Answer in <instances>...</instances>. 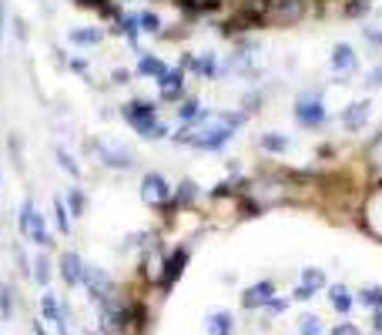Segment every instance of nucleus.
Instances as JSON below:
<instances>
[{
    "label": "nucleus",
    "instance_id": "f257e3e1",
    "mask_svg": "<svg viewBox=\"0 0 382 335\" xmlns=\"http://www.w3.org/2000/svg\"><path fill=\"white\" fill-rule=\"evenodd\" d=\"M17 228H21V235H24L34 248H44V252H47V248L54 245L51 225L40 215V208L34 198H24V201H21V208H17Z\"/></svg>",
    "mask_w": 382,
    "mask_h": 335
},
{
    "label": "nucleus",
    "instance_id": "f03ea898",
    "mask_svg": "<svg viewBox=\"0 0 382 335\" xmlns=\"http://www.w3.org/2000/svg\"><path fill=\"white\" fill-rule=\"evenodd\" d=\"M84 151L94 155L104 168H111V171H134V165H138V158H134L131 148H125V144H117V141H108V138H88L84 141Z\"/></svg>",
    "mask_w": 382,
    "mask_h": 335
},
{
    "label": "nucleus",
    "instance_id": "7ed1b4c3",
    "mask_svg": "<svg viewBox=\"0 0 382 335\" xmlns=\"http://www.w3.org/2000/svg\"><path fill=\"white\" fill-rule=\"evenodd\" d=\"M295 124L306 131H318L322 124H325V117H329V111H325V101H322V90L318 88H308L302 90L299 98H295Z\"/></svg>",
    "mask_w": 382,
    "mask_h": 335
},
{
    "label": "nucleus",
    "instance_id": "20e7f679",
    "mask_svg": "<svg viewBox=\"0 0 382 335\" xmlns=\"http://www.w3.org/2000/svg\"><path fill=\"white\" fill-rule=\"evenodd\" d=\"M171 194H175V188L168 184V178L161 171H144L141 175V198H144V205L168 208L171 205Z\"/></svg>",
    "mask_w": 382,
    "mask_h": 335
},
{
    "label": "nucleus",
    "instance_id": "39448f33",
    "mask_svg": "<svg viewBox=\"0 0 382 335\" xmlns=\"http://www.w3.org/2000/svg\"><path fill=\"white\" fill-rule=\"evenodd\" d=\"M84 288H88V295L98 302V305H108V302H115V278L101 269V265H84Z\"/></svg>",
    "mask_w": 382,
    "mask_h": 335
},
{
    "label": "nucleus",
    "instance_id": "423d86ee",
    "mask_svg": "<svg viewBox=\"0 0 382 335\" xmlns=\"http://www.w3.org/2000/svg\"><path fill=\"white\" fill-rule=\"evenodd\" d=\"M178 67H185V74H195L202 81H215L221 78V61L215 51H202V54H185L178 61Z\"/></svg>",
    "mask_w": 382,
    "mask_h": 335
},
{
    "label": "nucleus",
    "instance_id": "0eeeda50",
    "mask_svg": "<svg viewBox=\"0 0 382 335\" xmlns=\"http://www.w3.org/2000/svg\"><path fill=\"white\" fill-rule=\"evenodd\" d=\"M188 74H185V67H168L161 78L154 81L158 84V104H178L185 98V84H188Z\"/></svg>",
    "mask_w": 382,
    "mask_h": 335
},
{
    "label": "nucleus",
    "instance_id": "6e6552de",
    "mask_svg": "<svg viewBox=\"0 0 382 335\" xmlns=\"http://www.w3.org/2000/svg\"><path fill=\"white\" fill-rule=\"evenodd\" d=\"M121 117H125V124L131 131L141 128V124H148V121H154L158 114V101H151V98H131V101L121 104Z\"/></svg>",
    "mask_w": 382,
    "mask_h": 335
},
{
    "label": "nucleus",
    "instance_id": "1a4fd4ad",
    "mask_svg": "<svg viewBox=\"0 0 382 335\" xmlns=\"http://www.w3.org/2000/svg\"><path fill=\"white\" fill-rule=\"evenodd\" d=\"M369 117H372V101H352L349 107H342L339 124H342V131H349V134H359V131L369 124Z\"/></svg>",
    "mask_w": 382,
    "mask_h": 335
},
{
    "label": "nucleus",
    "instance_id": "9d476101",
    "mask_svg": "<svg viewBox=\"0 0 382 335\" xmlns=\"http://www.w3.org/2000/svg\"><path fill=\"white\" fill-rule=\"evenodd\" d=\"M57 275L64 278V285L67 288H77V285H84V258L77 255V252H61V258H57Z\"/></svg>",
    "mask_w": 382,
    "mask_h": 335
},
{
    "label": "nucleus",
    "instance_id": "9b49d317",
    "mask_svg": "<svg viewBox=\"0 0 382 335\" xmlns=\"http://www.w3.org/2000/svg\"><path fill=\"white\" fill-rule=\"evenodd\" d=\"M104 37H108V30L98 24H88V27H71L67 30V44L71 47H81V51H91V47H101Z\"/></svg>",
    "mask_w": 382,
    "mask_h": 335
},
{
    "label": "nucleus",
    "instance_id": "f8f14e48",
    "mask_svg": "<svg viewBox=\"0 0 382 335\" xmlns=\"http://www.w3.org/2000/svg\"><path fill=\"white\" fill-rule=\"evenodd\" d=\"M188 258H191L188 248H175V252L165 258V265H161V288H171V285H175L181 275H185Z\"/></svg>",
    "mask_w": 382,
    "mask_h": 335
},
{
    "label": "nucleus",
    "instance_id": "ddd939ff",
    "mask_svg": "<svg viewBox=\"0 0 382 335\" xmlns=\"http://www.w3.org/2000/svg\"><path fill=\"white\" fill-rule=\"evenodd\" d=\"M332 71L342 74V78H349V74L359 71V54L352 51V44H335L332 47Z\"/></svg>",
    "mask_w": 382,
    "mask_h": 335
},
{
    "label": "nucleus",
    "instance_id": "4468645a",
    "mask_svg": "<svg viewBox=\"0 0 382 335\" xmlns=\"http://www.w3.org/2000/svg\"><path fill=\"white\" fill-rule=\"evenodd\" d=\"M275 298V282H255L252 288H245V295H242V305L245 309H265L268 302Z\"/></svg>",
    "mask_w": 382,
    "mask_h": 335
},
{
    "label": "nucleus",
    "instance_id": "2eb2a0df",
    "mask_svg": "<svg viewBox=\"0 0 382 335\" xmlns=\"http://www.w3.org/2000/svg\"><path fill=\"white\" fill-rule=\"evenodd\" d=\"M168 71V64L158 57V54H151V51H138V64H134V74L138 78H144V81H158L161 74Z\"/></svg>",
    "mask_w": 382,
    "mask_h": 335
},
{
    "label": "nucleus",
    "instance_id": "dca6fc26",
    "mask_svg": "<svg viewBox=\"0 0 382 335\" xmlns=\"http://www.w3.org/2000/svg\"><path fill=\"white\" fill-rule=\"evenodd\" d=\"M318 288H325V271L322 269H302V285L295 288L292 295L299 298V302H308Z\"/></svg>",
    "mask_w": 382,
    "mask_h": 335
},
{
    "label": "nucleus",
    "instance_id": "f3484780",
    "mask_svg": "<svg viewBox=\"0 0 382 335\" xmlns=\"http://www.w3.org/2000/svg\"><path fill=\"white\" fill-rule=\"evenodd\" d=\"M204 332L208 335H235V315H231L228 309L208 312V319H204Z\"/></svg>",
    "mask_w": 382,
    "mask_h": 335
},
{
    "label": "nucleus",
    "instance_id": "a211bd4d",
    "mask_svg": "<svg viewBox=\"0 0 382 335\" xmlns=\"http://www.w3.org/2000/svg\"><path fill=\"white\" fill-rule=\"evenodd\" d=\"M208 114V107H202L198 98H181L178 107H175V117H178V124H195V121H202Z\"/></svg>",
    "mask_w": 382,
    "mask_h": 335
},
{
    "label": "nucleus",
    "instance_id": "6ab92c4d",
    "mask_svg": "<svg viewBox=\"0 0 382 335\" xmlns=\"http://www.w3.org/2000/svg\"><path fill=\"white\" fill-rule=\"evenodd\" d=\"M258 148H262L265 155H285V151L292 148V138L282 134V131H265V134H258Z\"/></svg>",
    "mask_w": 382,
    "mask_h": 335
},
{
    "label": "nucleus",
    "instance_id": "aec40b11",
    "mask_svg": "<svg viewBox=\"0 0 382 335\" xmlns=\"http://www.w3.org/2000/svg\"><path fill=\"white\" fill-rule=\"evenodd\" d=\"M64 205L71 211V218H84V211H88V192H84L81 184L64 188Z\"/></svg>",
    "mask_w": 382,
    "mask_h": 335
},
{
    "label": "nucleus",
    "instance_id": "412c9836",
    "mask_svg": "<svg viewBox=\"0 0 382 335\" xmlns=\"http://www.w3.org/2000/svg\"><path fill=\"white\" fill-rule=\"evenodd\" d=\"M51 215H54V228H57L61 235H71L74 218H71V211H67V205H64V194H54L51 198Z\"/></svg>",
    "mask_w": 382,
    "mask_h": 335
},
{
    "label": "nucleus",
    "instance_id": "4be33fe9",
    "mask_svg": "<svg viewBox=\"0 0 382 335\" xmlns=\"http://www.w3.org/2000/svg\"><path fill=\"white\" fill-rule=\"evenodd\" d=\"M198 194H202V192H198V184H195L191 178H185L178 188H175V194H171V205H168V208H191L195 201H198Z\"/></svg>",
    "mask_w": 382,
    "mask_h": 335
},
{
    "label": "nucleus",
    "instance_id": "5701e85b",
    "mask_svg": "<svg viewBox=\"0 0 382 335\" xmlns=\"http://www.w3.org/2000/svg\"><path fill=\"white\" fill-rule=\"evenodd\" d=\"M134 134H138L141 141H165V138H171V128H168V121L154 117V121H148V124L134 128Z\"/></svg>",
    "mask_w": 382,
    "mask_h": 335
},
{
    "label": "nucleus",
    "instance_id": "b1692460",
    "mask_svg": "<svg viewBox=\"0 0 382 335\" xmlns=\"http://www.w3.org/2000/svg\"><path fill=\"white\" fill-rule=\"evenodd\" d=\"M30 275H34V282L40 285V288H47L54 278V271H51V258L44 255V248H40L37 255H34V261H30Z\"/></svg>",
    "mask_w": 382,
    "mask_h": 335
},
{
    "label": "nucleus",
    "instance_id": "393cba45",
    "mask_svg": "<svg viewBox=\"0 0 382 335\" xmlns=\"http://www.w3.org/2000/svg\"><path fill=\"white\" fill-rule=\"evenodd\" d=\"M54 161H57V168H61V171H67V175H71L74 181L84 175V168L77 165V158L71 155V151H67L64 144H54Z\"/></svg>",
    "mask_w": 382,
    "mask_h": 335
},
{
    "label": "nucleus",
    "instance_id": "a878e982",
    "mask_svg": "<svg viewBox=\"0 0 382 335\" xmlns=\"http://www.w3.org/2000/svg\"><path fill=\"white\" fill-rule=\"evenodd\" d=\"M329 302H332V309L342 312V315L356 305V298H352V292H349L345 285H329Z\"/></svg>",
    "mask_w": 382,
    "mask_h": 335
},
{
    "label": "nucleus",
    "instance_id": "bb28decb",
    "mask_svg": "<svg viewBox=\"0 0 382 335\" xmlns=\"http://www.w3.org/2000/svg\"><path fill=\"white\" fill-rule=\"evenodd\" d=\"M138 27H141V34H161L165 20H161V13L158 11L144 7V11H138Z\"/></svg>",
    "mask_w": 382,
    "mask_h": 335
},
{
    "label": "nucleus",
    "instance_id": "cd10ccee",
    "mask_svg": "<svg viewBox=\"0 0 382 335\" xmlns=\"http://www.w3.org/2000/svg\"><path fill=\"white\" fill-rule=\"evenodd\" d=\"M356 302L362 305V309L379 312L382 309V285H366V288H362V292L356 295Z\"/></svg>",
    "mask_w": 382,
    "mask_h": 335
},
{
    "label": "nucleus",
    "instance_id": "c85d7f7f",
    "mask_svg": "<svg viewBox=\"0 0 382 335\" xmlns=\"http://www.w3.org/2000/svg\"><path fill=\"white\" fill-rule=\"evenodd\" d=\"M13 315V288L7 282H0V322H7Z\"/></svg>",
    "mask_w": 382,
    "mask_h": 335
},
{
    "label": "nucleus",
    "instance_id": "c756f323",
    "mask_svg": "<svg viewBox=\"0 0 382 335\" xmlns=\"http://www.w3.org/2000/svg\"><path fill=\"white\" fill-rule=\"evenodd\" d=\"M40 312H44V319H47V322H57V319H61V302L47 292V295L40 298Z\"/></svg>",
    "mask_w": 382,
    "mask_h": 335
},
{
    "label": "nucleus",
    "instance_id": "7c9ffc66",
    "mask_svg": "<svg viewBox=\"0 0 382 335\" xmlns=\"http://www.w3.org/2000/svg\"><path fill=\"white\" fill-rule=\"evenodd\" d=\"M299 335H322V319L318 315H302L299 319Z\"/></svg>",
    "mask_w": 382,
    "mask_h": 335
},
{
    "label": "nucleus",
    "instance_id": "2f4dec72",
    "mask_svg": "<svg viewBox=\"0 0 382 335\" xmlns=\"http://www.w3.org/2000/svg\"><path fill=\"white\" fill-rule=\"evenodd\" d=\"M362 40H366L369 47L379 51V47H382V24H366V27H362Z\"/></svg>",
    "mask_w": 382,
    "mask_h": 335
},
{
    "label": "nucleus",
    "instance_id": "473e14b6",
    "mask_svg": "<svg viewBox=\"0 0 382 335\" xmlns=\"http://www.w3.org/2000/svg\"><path fill=\"white\" fill-rule=\"evenodd\" d=\"M372 11V0H352V4H345L342 7V17H362V13Z\"/></svg>",
    "mask_w": 382,
    "mask_h": 335
},
{
    "label": "nucleus",
    "instance_id": "72a5a7b5",
    "mask_svg": "<svg viewBox=\"0 0 382 335\" xmlns=\"http://www.w3.org/2000/svg\"><path fill=\"white\" fill-rule=\"evenodd\" d=\"M369 90H379L382 88V64H376V67H369L366 71V81H362Z\"/></svg>",
    "mask_w": 382,
    "mask_h": 335
},
{
    "label": "nucleus",
    "instance_id": "f704fd0d",
    "mask_svg": "<svg viewBox=\"0 0 382 335\" xmlns=\"http://www.w3.org/2000/svg\"><path fill=\"white\" fill-rule=\"evenodd\" d=\"M131 78H134V71H127V67H115V71H111V84H115V88L131 84Z\"/></svg>",
    "mask_w": 382,
    "mask_h": 335
},
{
    "label": "nucleus",
    "instance_id": "c9c22d12",
    "mask_svg": "<svg viewBox=\"0 0 382 335\" xmlns=\"http://www.w3.org/2000/svg\"><path fill=\"white\" fill-rule=\"evenodd\" d=\"M77 7H84V11H98L101 13L104 7H108V4H115V0H74Z\"/></svg>",
    "mask_w": 382,
    "mask_h": 335
},
{
    "label": "nucleus",
    "instance_id": "e433bc0d",
    "mask_svg": "<svg viewBox=\"0 0 382 335\" xmlns=\"http://www.w3.org/2000/svg\"><path fill=\"white\" fill-rule=\"evenodd\" d=\"M329 335H362V332H359V329H356V325H352V322H339V325H335V329H332Z\"/></svg>",
    "mask_w": 382,
    "mask_h": 335
},
{
    "label": "nucleus",
    "instance_id": "4c0bfd02",
    "mask_svg": "<svg viewBox=\"0 0 382 335\" xmlns=\"http://www.w3.org/2000/svg\"><path fill=\"white\" fill-rule=\"evenodd\" d=\"M265 309H268V312H272V315H282V312L289 309V302H285V298H272V302H268Z\"/></svg>",
    "mask_w": 382,
    "mask_h": 335
},
{
    "label": "nucleus",
    "instance_id": "58836bf2",
    "mask_svg": "<svg viewBox=\"0 0 382 335\" xmlns=\"http://www.w3.org/2000/svg\"><path fill=\"white\" fill-rule=\"evenodd\" d=\"M13 34H17V40H27V24H24V17H13Z\"/></svg>",
    "mask_w": 382,
    "mask_h": 335
},
{
    "label": "nucleus",
    "instance_id": "ea45409f",
    "mask_svg": "<svg viewBox=\"0 0 382 335\" xmlns=\"http://www.w3.org/2000/svg\"><path fill=\"white\" fill-rule=\"evenodd\" d=\"M4 34H7V7L0 0V44H4Z\"/></svg>",
    "mask_w": 382,
    "mask_h": 335
},
{
    "label": "nucleus",
    "instance_id": "a19ab883",
    "mask_svg": "<svg viewBox=\"0 0 382 335\" xmlns=\"http://www.w3.org/2000/svg\"><path fill=\"white\" fill-rule=\"evenodd\" d=\"M67 67L77 71V74H88V61H67Z\"/></svg>",
    "mask_w": 382,
    "mask_h": 335
},
{
    "label": "nucleus",
    "instance_id": "79ce46f5",
    "mask_svg": "<svg viewBox=\"0 0 382 335\" xmlns=\"http://www.w3.org/2000/svg\"><path fill=\"white\" fill-rule=\"evenodd\" d=\"M372 325H376V332H379V335H382V309H379V312H376V319H372Z\"/></svg>",
    "mask_w": 382,
    "mask_h": 335
},
{
    "label": "nucleus",
    "instance_id": "37998d69",
    "mask_svg": "<svg viewBox=\"0 0 382 335\" xmlns=\"http://www.w3.org/2000/svg\"><path fill=\"white\" fill-rule=\"evenodd\" d=\"M34 335H51V332L44 329V322H34Z\"/></svg>",
    "mask_w": 382,
    "mask_h": 335
},
{
    "label": "nucleus",
    "instance_id": "c03bdc74",
    "mask_svg": "<svg viewBox=\"0 0 382 335\" xmlns=\"http://www.w3.org/2000/svg\"><path fill=\"white\" fill-rule=\"evenodd\" d=\"M88 335H94V332H88Z\"/></svg>",
    "mask_w": 382,
    "mask_h": 335
}]
</instances>
